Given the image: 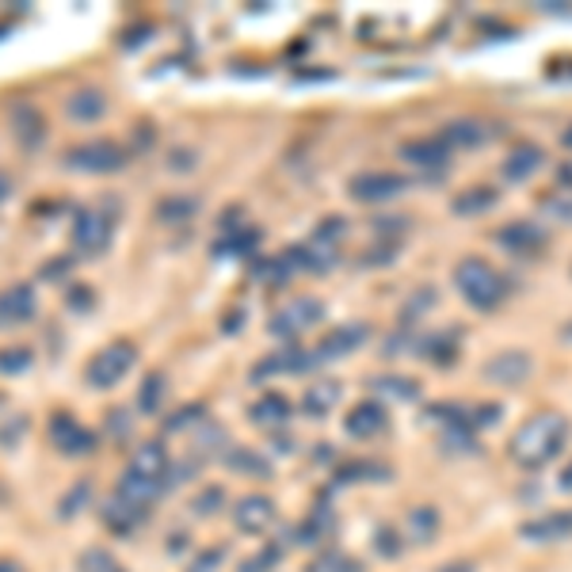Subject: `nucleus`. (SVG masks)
Segmentation results:
<instances>
[{"mask_svg":"<svg viewBox=\"0 0 572 572\" xmlns=\"http://www.w3.org/2000/svg\"><path fill=\"white\" fill-rule=\"evenodd\" d=\"M218 504H222V489H218V485H210V489H202L199 497H195L191 507H195L199 515H202V512L210 515V512H218Z\"/></svg>","mask_w":572,"mask_h":572,"instance_id":"39","label":"nucleus"},{"mask_svg":"<svg viewBox=\"0 0 572 572\" xmlns=\"http://www.w3.org/2000/svg\"><path fill=\"white\" fill-rule=\"evenodd\" d=\"M378 550H382V558H401V546H397L394 530H386V527L378 530Z\"/></svg>","mask_w":572,"mask_h":572,"instance_id":"41","label":"nucleus"},{"mask_svg":"<svg viewBox=\"0 0 572 572\" xmlns=\"http://www.w3.org/2000/svg\"><path fill=\"white\" fill-rule=\"evenodd\" d=\"M104 107H107V100L100 89H77L73 96L66 100V115L73 122H96L100 115H104Z\"/></svg>","mask_w":572,"mask_h":572,"instance_id":"21","label":"nucleus"},{"mask_svg":"<svg viewBox=\"0 0 572 572\" xmlns=\"http://www.w3.org/2000/svg\"><path fill=\"white\" fill-rule=\"evenodd\" d=\"M164 389H168V382H164L161 371H149L142 389H138V409L142 412H156L164 405Z\"/></svg>","mask_w":572,"mask_h":572,"instance_id":"33","label":"nucleus"},{"mask_svg":"<svg viewBox=\"0 0 572 572\" xmlns=\"http://www.w3.org/2000/svg\"><path fill=\"white\" fill-rule=\"evenodd\" d=\"M69 305H84V310H89V305H92V290L73 287V294H69Z\"/></svg>","mask_w":572,"mask_h":572,"instance_id":"44","label":"nucleus"},{"mask_svg":"<svg viewBox=\"0 0 572 572\" xmlns=\"http://www.w3.org/2000/svg\"><path fill=\"white\" fill-rule=\"evenodd\" d=\"M233 523H237L241 535H268L271 527L279 523V507L276 500L260 497V492H253V497H241L237 504H233Z\"/></svg>","mask_w":572,"mask_h":572,"instance_id":"8","label":"nucleus"},{"mask_svg":"<svg viewBox=\"0 0 572 572\" xmlns=\"http://www.w3.org/2000/svg\"><path fill=\"white\" fill-rule=\"evenodd\" d=\"M366 332H371L366 325H340L320 340V348L313 351V355H317V363H325V359H340V355H348V351H355L359 343L366 340Z\"/></svg>","mask_w":572,"mask_h":572,"instance_id":"16","label":"nucleus"},{"mask_svg":"<svg viewBox=\"0 0 572 572\" xmlns=\"http://www.w3.org/2000/svg\"><path fill=\"white\" fill-rule=\"evenodd\" d=\"M0 572H27L15 558H0Z\"/></svg>","mask_w":572,"mask_h":572,"instance_id":"47","label":"nucleus"},{"mask_svg":"<svg viewBox=\"0 0 572 572\" xmlns=\"http://www.w3.org/2000/svg\"><path fill=\"white\" fill-rule=\"evenodd\" d=\"M378 389H386V394H401V397L417 394V386H412V382H401V378H382Z\"/></svg>","mask_w":572,"mask_h":572,"instance_id":"42","label":"nucleus"},{"mask_svg":"<svg viewBox=\"0 0 572 572\" xmlns=\"http://www.w3.org/2000/svg\"><path fill=\"white\" fill-rule=\"evenodd\" d=\"M336 397H340V382H320V386H313L310 394L302 397V409L310 412V417H325L328 409L336 405Z\"/></svg>","mask_w":572,"mask_h":572,"instance_id":"29","label":"nucleus"},{"mask_svg":"<svg viewBox=\"0 0 572 572\" xmlns=\"http://www.w3.org/2000/svg\"><path fill=\"white\" fill-rule=\"evenodd\" d=\"M325 317V305L317 297H297V302H287L283 310L271 313L268 328L279 336V340H297L305 328H313L317 320Z\"/></svg>","mask_w":572,"mask_h":572,"instance_id":"6","label":"nucleus"},{"mask_svg":"<svg viewBox=\"0 0 572 572\" xmlns=\"http://www.w3.org/2000/svg\"><path fill=\"white\" fill-rule=\"evenodd\" d=\"M439 572H474V565L469 561H451V565H443Z\"/></svg>","mask_w":572,"mask_h":572,"instance_id":"48","label":"nucleus"},{"mask_svg":"<svg viewBox=\"0 0 572 572\" xmlns=\"http://www.w3.org/2000/svg\"><path fill=\"white\" fill-rule=\"evenodd\" d=\"M492 202H497V187H466L462 195H454L451 199V210L454 214H462V218H469V214H481V210H489Z\"/></svg>","mask_w":572,"mask_h":572,"instance_id":"26","label":"nucleus"},{"mask_svg":"<svg viewBox=\"0 0 572 572\" xmlns=\"http://www.w3.org/2000/svg\"><path fill=\"white\" fill-rule=\"evenodd\" d=\"M115 237V218L104 214L96 207H84L81 214L73 218V230H69V248L73 256H84V260H96V256L107 253Z\"/></svg>","mask_w":572,"mask_h":572,"instance_id":"4","label":"nucleus"},{"mask_svg":"<svg viewBox=\"0 0 572 572\" xmlns=\"http://www.w3.org/2000/svg\"><path fill=\"white\" fill-rule=\"evenodd\" d=\"M317 366V355L305 348H297V343H287L283 351H271L268 359H260V363L253 366V382H264V378H276V374H305Z\"/></svg>","mask_w":572,"mask_h":572,"instance_id":"10","label":"nucleus"},{"mask_svg":"<svg viewBox=\"0 0 572 572\" xmlns=\"http://www.w3.org/2000/svg\"><path fill=\"white\" fill-rule=\"evenodd\" d=\"M202 424H207V405L191 401V405H184L176 417L164 420V435H191V431Z\"/></svg>","mask_w":572,"mask_h":572,"instance_id":"27","label":"nucleus"},{"mask_svg":"<svg viewBox=\"0 0 572 572\" xmlns=\"http://www.w3.org/2000/svg\"><path fill=\"white\" fill-rule=\"evenodd\" d=\"M439 535V515L431 507H412L409 512V538L420 546H428Z\"/></svg>","mask_w":572,"mask_h":572,"instance_id":"32","label":"nucleus"},{"mask_svg":"<svg viewBox=\"0 0 572 572\" xmlns=\"http://www.w3.org/2000/svg\"><path fill=\"white\" fill-rule=\"evenodd\" d=\"M572 535V512H550L542 520L523 523V538H535V542H553V538Z\"/></svg>","mask_w":572,"mask_h":572,"instance_id":"18","label":"nucleus"},{"mask_svg":"<svg viewBox=\"0 0 572 572\" xmlns=\"http://www.w3.org/2000/svg\"><path fill=\"white\" fill-rule=\"evenodd\" d=\"M38 313V294L31 283H12L0 290V328L23 325Z\"/></svg>","mask_w":572,"mask_h":572,"instance_id":"11","label":"nucleus"},{"mask_svg":"<svg viewBox=\"0 0 572 572\" xmlns=\"http://www.w3.org/2000/svg\"><path fill=\"white\" fill-rule=\"evenodd\" d=\"M424 351L428 355H435L439 363H446V359H454V336H428V343H424Z\"/></svg>","mask_w":572,"mask_h":572,"instance_id":"37","label":"nucleus"},{"mask_svg":"<svg viewBox=\"0 0 572 572\" xmlns=\"http://www.w3.org/2000/svg\"><path fill=\"white\" fill-rule=\"evenodd\" d=\"M156 222H164V225H187L191 222L195 214H199V199L195 195H164L161 202H156Z\"/></svg>","mask_w":572,"mask_h":572,"instance_id":"20","label":"nucleus"},{"mask_svg":"<svg viewBox=\"0 0 572 572\" xmlns=\"http://www.w3.org/2000/svg\"><path fill=\"white\" fill-rule=\"evenodd\" d=\"M451 153L454 149L446 145L443 138H424V142H409L401 149L405 161L417 164V168H424V172H439L446 161H451Z\"/></svg>","mask_w":572,"mask_h":572,"instance_id":"17","label":"nucleus"},{"mask_svg":"<svg viewBox=\"0 0 572 572\" xmlns=\"http://www.w3.org/2000/svg\"><path fill=\"white\" fill-rule=\"evenodd\" d=\"M290 401L283 394H264L260 401L248 409V417H253V424H260V428H268V431H276V428H283L287 420H290Z\"/></svg>","mask_w":572,"mask_h":572,"instance_id":"19","label":"nucleus"},{"mask_svg":"<svg viewBox=\"0 0 572 572\" xmlns=\"http://www.w3.org/2000/svg\"><path fill=\"white\" fill-rule=\"evenodd\" d=\"M558 179H561V187H565V191H572V161H565V164H561Z\"/></svg>","mask_w":572,"mask_h":572,"instance_id":"45","label":"nucleus"},{"mask_svg":"<svg viewBox=\"0 0 572 572\" xmlns=\"http://www.w3.org/2000/svg\"><path fill=\"white\" fill-rule=\"evenodd\" d=\"M50 443H54V451L69 454V458H81V454H89L92 446H96V431L84 428L73 412H54L50 417Z\"/></svg>","mask_w":572,"mask_h":572,"instance_id":"7","label":"nucleus"},{"mask_svg":"<svg viewBox=\"0 0 572 572\" xmlns=\"http://www.w3.org/2000/svg\"><path fill=\"white\" fill-rule=\"evenodd\" d=\"M305 572H363L355 558H348L343 550H320L317 558L305 565Z\"/></svg>","mask_w":572,"mask_h":572,"instance_id":"31","label":"nucleus"},{"mask_svg":"<svg viewBox=\"0 0 572 572\" xmlns=\"http://www.w3.org/2000/svg\"><path fill=\"white\" fill-rule=\"evenodd\" d=\"M454 287L462 290V297H466L474 310H497L507 297L504 271H497L489 260H481V256H466V260L454 268Z\"/></svg>","mask_w":572,"mask_h":572,"instance_id":"2","label":"nucleus"},{"mask_svg":"<svg viewBox=\"0 0 572 572\" xmlns=\"http://www.w3.org/2000/svg\"><path fill=\"white\" fill-rule=\"evenodd\" d=\"M279 558H283V553H279L276 546H268V550H260V558L245 561V565H241V572H271V569L279 565Z\"/></svg>","mask_w":572,"mask_h":572,"instance_id":"38","label":"nucleus"},{"mask_svg":"<svg viewBox=\"0 0 572 572\" xmlns=\"http://www.w3.org/2000/svg\"><path fill=\"white\" fill-rule=\"evenodd\" d=\"M530 374V359L523 351H504L489 363V378L492 382H523Z\"/></svg>","mask_w":572,"mask_h":572,"instance_id":"23","label":"nucleus"},{"mask_svg":"<svg viewBox=\"0 0 572 572\" xmlns=\"http://www.w3.org/2000/svg\"><path fill=\"white\" fill-rule=\"evenodd\" d=\"M561 481H565V485H572V466L565 469V477H561Z\"/></svg>","mask_w":572,"mask_h":572,"instance_id":"49","label":"nucleus"},{"mask_svg":"<svg viewBox=\"0 0 572 572\" xmlns=\"http://www.w3.org/2000/svg\"><path fill=\"white\" fill-rule=\"evenodd\" d=\"M145 515L149 512H142V507H135V504H127V500H119L115 492H112V500L100 507V520H104V527L112 530V535H135V530L145 523Z\"/></svg>","mask_w":572,"mask_h":572,"instance_id":"14","label":"nucleus"},{"mask_svg":"<svg viewBox=\"0 0 572 572\" xmlns=\"http://www.w3.org/2000/svg\"><path fill=\"white\" fill-rule=\"evenodd\" d=\"M565 145L572 149V130H565Z\"/></svg>","mask_w":572,"mask_h":572,"instance_id":"50","label":"nucleus"},{"mask_svg":"<svg viewBox=\"0 0 572 572\" xmlns=\"http://www.w3.org/2000/svg\"><path fill=\"white\" fill-rule=\"evenodd\" d=\"M225 466L245 477H271V462L264 458V454L248 451V446H233V451L225 454Z\"/></svg>","mask_w":572,"mask_h":572,"instance_id":"25","label":"nucleus"},{"mask_svg":"<svg viewBox=\"0 0 572 572\" xmlns=\"http://www.w3.org/2000/svg\"><path fill=\"white\" fill-rule=\"evenodd\" d=\"M135 363H138L135 343L112 340V343H104V348H100L89 363H84V382H89L92 389H112V386H119L130 371H135Z\"/></svg>","mask_w":572,"mask_h":572,"instance_id":"3","label":"nucleus"},{"mask_svg":"<svg viewBox=\"0 0 572 572\" xmlns=\"http://www.w3.org/2000/svg\"><path fill=\"white\" fill-rule=\"evenodd\" d=\"M569 417L565 412H553V409H542L535 412L530 420H523L520 431L512 435L507 443V458L515 462L520 469H542L565 451L569 443Z\"/></svg>","mask_w":572,"mask_h":572,"instance_id":"1","label":"nucleus"},{"mask_svg":"<svg viewBox=\"0 0 572 572\" xmlns=\"http://www.w3.org/2000/svg\"><path fill=\"white\" fill-rule=\"evenodd\" d=\"M130 149L112 142V138H96V142H84L66 149V168L84 172V176H107V172L127 168Z\"/></svg>","mask_w":572,"mask_h":572,"instance_id":"5","label":"nucleus"},{"mask_svg":"<svg viewBox=\"0 0 572 572\" xmlns=\"http://www.w3.org/2000/svg\"><path fill=\"white\" fill-rule=\"evenodd\" d=\"M497 241L515 256H538L546 248V230L535 222H512L497 233Z\"/></svg>","mask_w":572,"mask_h":572,"instance_id":"13","label":"nucleus"},{"mask_svg":"<svg viewBox=\"0 0 572 572\" xmlns=\"http://www.w3.org/2000/svg\"><path fill=\"white\" fill-rule=\"evenodd\" d=\"M31 363H35V351L23 348V343H8V348H0V374H8V378L27 374Z\"/></svg>","mask_w":572,"mask_h":572,"instance_id":"30","label":"nucleus"},{"mask_svg":"<svg viewBox=\"0 0 572 572\" xmlns=\"http://www.w3.org/2000/svg\"><path fill=\"white\" fill-rule=\"evenodd\" d=\"M127 469L135 477H142V481L156 485V489H168V481H172V458H168V451H164L161 439H149V443L138 446Z\"/></svg>","mask_w":572,"mask_h":572,"instance_id":"9","label":"nucleus"},{"mask_svg":"<svg viewBox=\"0 0 572 572\" xmlns=\"http://www.w3.org/2000/svg\"><path fill=\"white\" fill-rule=\"evenodd\" d=\"M542 164V149L538 145H530V142H523V145H515L512 153H507V161H504V176L507 179H527L530 172Z\"/></svg>","mask_w":572,"mask_h":572,"instance_id":"24","label":"nucleus"},{"mask_svg":"<svg viewBox=\"0 0 572 572\" xmlns=\"http://www.w3.org/2000/svg\"><path fill=\"white\" fill-rule=\"evenodd\" d=\"M12 127H15V138L23 142V149H35L46 138L43 115H38L31 104H15L12 107Z\"/></svg>","mask_w":572,"mask_h":572,"instance_id":"22","label":"nucleus"},{"mask_svg":"<svg viewBox=\"0 0 572 572\" xmlns=\"http://www.w3.org/2000/svg\"><path fill=\"white\" fill-rule=\"evenodd\" d=\"M401 191H405V176H394V172H363V176L351 179V199L359 202H382Z\"/></svg>","mask_w":572,"mask_h":572,"instance_id":"12","label":"nucleus"},{"mask_svg":"<svg viewBox=\"0 0 572 572\" xmlns=\"http://www.w3.org/2000/svg\"><path fill=\"white\" fill-rule=\"evenodd\" d=\"M260 283H271V287H283L290 276H294V268H290V260H287V253H279V256H271V260H264V264H256V271H253Z\"/></svg>","mask_w":572,"mask_h":572,"instance_id":"36","label":"nucleus"},{"mask_svg":"<svg viewBox=\"0 0 572 572\" xmlns=\"http://www.w3.org/2000/svg\"><path fill=\"white\" fill-rule=\"evenodd\" d=\"M439 138H443V142L451 145V149H458V145H481L489 135H485L481 122H451V127H446Z\"/></svg>","mask_w":572,"mask_h":572,"instance_id":"34","label":"nucleus"},{"mask_svg":"<svg viewBox=\"0 0 572 572\" xmlns=\"http://www.w3.org/2000/svg\"><path fill=\"white\" fill-rule=\"evenodd\" d=\"M222 561H225V550H207V553H199L191 565H187V572H218Z\"/></svg>","mask_w":572,"mask_h":572,"instance_id":"40","label":"nucleus"},{"mask_svg":"<svg viewBox=\"0 0 572 572\" xmlns=\"http://www.w3.org/2000/svg\"><path fill=\"white\" fill-rule=\"evenodd\" d=\"M107 428L112 439H127V412H107Z\"/></svg>","mask_w":572,"mask_h":572,"instance_id":"43","label":"nucleus"},{"mask_svg":"<svg viewBox=\"0 0 572 572\" xmlns=\"http://www.w3.org/2000/svg\"><path fill=\"white\" fill-rule=\"evenodd\" d=\"M8 199H12V179H8L4 172H0V207H4Z\"/></svg>","mask_w":572,"mask_h":572,"instance_id":"46","label":"nucleus"},{"mask_svg":"<svg viewBox=\"0 0 572 572\" xmlns=\"http://www.w3.org/2000/svg\"><path fill=\"white\" fill-rule=\"evenodd\" d=\"M77 572H127V565L119 558H112L107 550H100V546H92V550H81Z\"/></svg>","mask_w":572,"mask_h":572,"instance_id":"35","label":"nucleus"},{"mask_svg":"<svg viewBox=\"0 0 572 572\" xmlns=\"http://www.w3.org/2000/svg\"><path fill=\"white\" fill-rule=\"evenodd\" d=\"M256 245H260V230H253V225L241 222L237 230L225 233V237L218 241V253H222V256H248Z\"/></svg>","mask_w":572,"mask_h":572,"instance_id":"28","label":"nucleus"},{"mask_svg":"<svg viewBox=\"0 0 572 572\" xmlns=\"http://www.w3.org/2000/svg\"><path fill=\"white\" fill-rule=\"evenodd\" d=\"M389 428V412L378 401H363L348 412V435L355 439H378Z\"/></svg>","mask_w":572,"mask_h":572,"instance_id":"15","label":"nucleus"}]
</instances>
